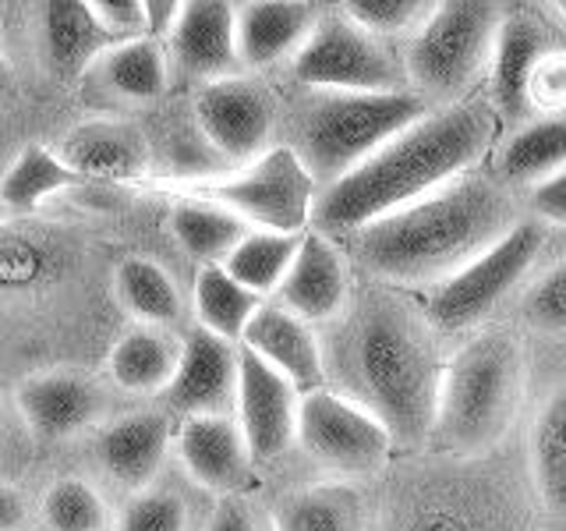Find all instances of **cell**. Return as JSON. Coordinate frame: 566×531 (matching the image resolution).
<instances>
[{
    "label": "cell",
    "mask_w": 566,
    "mask_h": 531,
    "mask_svg": "<svg viewBox=\"0 0 566 531\" xmlns=\"http://www.w3.org/2000/svg\"><path fill=\"white\" fill-rule=\"evenodd\" d=\"M517 220V202L506 185L460 174L424 199L358 227L350 252L379 280L439 283L492 248Z\"/></svg>",
    "instance_id": "obj_1"
},
{
    "label": "cell",
    "mask_w": 566,
    "mask_h": 531,
    "mask_svg": "<svg viewBox=\"0 0 566 531\" xmlns=\"http://www.w3.org/2000/svg\"><path fill=\"white\" fill-rule=\"evenodd\" d=\"M297 389L259 362L252 351H238V429L252 460H276L297 439Z\"/></svg>",
    "instance_id": "obj_12"
},
{
    "label": "cell",
    "mask_w": 566,
    "mask_h": 531,
    "mask_svg": "<svg viewBox=\"0 0 566 531\" xmlns=\"http://www.w3.org/2000/svg\"><path fill=\"white\" fill-rule=\"evenodd\" d=\"M542 223L517 220L506 235L485 248L482 256L471 259L464 270L439 280L429 298V326L439 333H464L478 326L482 319L500 305V301L517 288L531 273V266L542 256Z\"/></svg>",
    "instance_id": "obj_7"
},
{
    "label": "cell",
    "mask_w": 566,
    "mask_h": 531,
    "mask_svg": "<svg viewBox=\"0 0 566 531\" xmlns=\"http://www.w3.org/2000/svg\"><path fill=\"white\" fill-rule=\"evenodd\" d=\"M531 475L542 503L566 521V383L545 397L531 425Z\"/></svg>",
    "instance_id": "obj_25"
},
{
    "label": "cell",
    "mask_w": 566,
    "mask_h": 531,
    "mask_svg": "<svg viewBox=\"0 0 566 531\" xmlns=\"http://www.w3.org/2000/svg\"><path fill=\"white\" fill-rule=\"evenodd\" d=\"M177 11H181V4H170V0H149L146 4V29L156 35V32H170L174 29V18H177Z\"/></svg>",
    "instance_id": "obj_44"
},
{
    "label": "cell",
    "mask_w": 566,
    "mask_h": 531,
    "mask_svg": "<svg viewBox=\"0 0 566 531\" xmlns=\"http://www.w3.org/2000/svg\"><path fill=\"white\" fill-rule=\"evenodd\" d=\"M280 309L301 323H329L347 305V262L326 235H301L297 256L280 283Z\"/></svg>",
    "instance_id": "obj_15"
},
{
    "label": "cell",
    "mask_w": 566,
    "mask_h": 531,
    "mask_svg": "<svg viewBox=\"0 0 566 531\" xmlns=\"http://www.w3.org/2000/svg\"><path fill=\"white\" fill-rule=\"evenodd\" d=\"M259 305L262 301L248 294L223 266H202L195 277V315H199L206 333L220 336L227 344L244 333Z\"/></svg>",
    "instance_id": "obj_31"
},
{
    "label": "cell",
    "mask_w": 566,
    "mask_h": 531,
    "mask_svg": "<svg viewBox=\"0 0 566 531\" xmlns=\"http://www.w3.org/2000/svg\"><path fill=\"white\" fill-rule=\"evenodd\" d=\"M170 235L191 259L202 266H223V259L248 238V223L217 202L188 199L177 202L170 212Z\"/></svg>",
    "instance_id": "obj_26"
},
{
    "label": "cell",
    "mask_w": 566,
    "mask_h": 531,
    "mask_svg": "<svg viewBox=\"0 0 566 531\" xmlns=\"http://www.w3.org/2000/svg\"><path fill=\"white\" fill-rule=\"evenodd\" d=\"M111 46L114 40L99 29L88 0H50L43 4V58L53 79L75 82Z\"/></svg>",
    "instance_id": "obj_20"
},
{
    "label": "cell",
    "mask_w": 566,
    "mask_h": 531,
    "mask_svg": "<svg viewBox=\"0 0 566 531\" xmlns=\"http://www.w3.org/2000/svg\"><path fill=\"white\" fill-rule=\"evenodd\" d=\"M103 394L82 372H40L18 386V412L29 433L43 442H57L82 433L99 415Z\"/></svg>",
    "instance_id": "obj_18"
},
{
    "label": "cell",
    "mask_w": 566,
    "mask_h": 531,
    "mask_svg": "<svg viewBox=\"0 0 566 531\" xmlns=\"http://www.w3.org/2000/svg\"><path fill=\"white\" fill-rule=\"evenodd\" d=\"M114 291L124 312H132L138 323L170 326L181 315V291H177L174 277L156 259H124L114 273Z\"/></svg>",
    "instance_id": "obj_28"
},
{
    "label": "cell",
    "mask_w": 566,
    "mask_h": 531,
    "mask_svg": "<svg viewBox=\"0 0 566 531\" xmlns=\"http://www.w3.org/2000/svg\"><path fill=\"white\" fill-rule=\"evenodd\" d=\"M318 14L312 4L297 0H252L234 8V40L241 67H265L301 50L315 29Z\"/></svg>",
    "instance_id": "obj_19"
},
{
    "label": "cell",
    "mask_w": 566,
    "mask_h": 531,
    "mask_svg": "<svg viewBox=\"0 0 566 531\" xmlns=\"http://www.w3.org/2000/svg\"><path fill=\"white\" fill-rule=\"evenodd\" d=\"M43 521L50 531H103L106 503L82 478H61L43 492Z\"/></svg>",
    "instance_id": "obj_35"
},
{
    "label": "cell",
    "mask_w": 566,
    "mask_h": 531,
    "mask_svg": "<svg viewBox=\"0 0 566 531\" xmlns=\"http://www.w3.org/2000/svg\"><path fill=\"white\" fill-rule=\"evenodd\" d=\"M195 124L217 153L238 164H252L270 146L273 103L255 82L241 75L206 82L195 100Z\"/></svg>",
    "instance_id": "obj_11"
},
{
    "label": "cell",
    "mask_w": 566,
    "mask_h": 531,
    "mask_svg": "<svg viewBox=\"0 0 566 531\" xmlns=\"http://www.w3.org/2000/svg\"><path fill=\"white\" fill-rule=\"evenodd\" d=\"M61 159L75 170L82 181L99 177V181H128L146 164V146L142 138L117 121H88L78 124L64 138Z\"/></svg>",
    "instance_id": "obj_21"
},
{
    "label": "cell",
    "mask_w": 566,
    "mask_h": 531,
    "mask_svg": "<svg viewBox=\"0 0 566 531\" xmlns=\"http://www.w3.org/2000/svg\"><path fill=\"white\" fill-rule=\"evenodd\" d=\"M556 11H559V14L566 18V0H563V4H556Z\"/></svg>",
    "instance_id": "obj_46"
},
{
    "label": "cell",
    "mask_w": 566,
    "mask_h": 531,
    "mask_svg": "<svg viewBox=\"0 0 566 531\" xmlns=\"http://www.w3.org/2000/svg\"><path fill=\"white\" fill-rule=\"evenodd\" d=\"M527 111H566V46H545L527 79Z\"/></svg>",
    "instance_id": "obj_38"
},
{
    "label": "cell",
    "mask_w": 566,
    "mask_h": 531,
    "mask_svg": "<svg viewBox=\"0 0 566 531\" xmlns=\"http://www.w3.org/2000/svg\"><path fill=\"white\" fill-rule=\"evenodd\" d=\"M344 397L376 415L394 442L429 439L442 362L424 319L397 298H371L336 344Z\"/></svg>",
    "instance_id": "obj_3"
},
{
    "label": "cell",
    "mask_w": 566,
    "mask_h": 531,
    "mask_svg": "<svg viewBox=\"0 0 566 531\" xmlns=\"http://www.w3.org/2000/svg\"><path fill=\"white\" fill-rule=\"evenodd\" d=\"M199 199L217 202L248 227L255 223L270 235H301L312 220L315 181L291 146H273L244 164V170L199 185Z\"/></svg>",
    "instance_id": "obj_8"
},
{
    "label": "cell",
    "mask_w": 566,
    "mask_h": 531,
    "mask_svg": "<svg viewBox=\"0 0 566 531\" xmlns=\"http://www.w3.org/2000/svg\"><path fill=\"white\" fill-rule=\"evenodd\" d=\"M545 35L531 14H506L500 32H495L492 61H489V85L492 100L506 117L527 114V79L531 67L542 58Z\"/></svg>",
    "instance_id": "obj_22"
},
{
    "label": "cell",
    "mask_w": 566,
    "mask_h": 531,
    "mask_svg": "<svg viewBox=\"0 0 566 531\" xmlns=\"http://www.w3.org/2000/svg\"><path fill=\"white\" fill-rule=\"evenodd\" d=\"M429 114L415 93H323L297 121V159L315 185H336L389 138Z\"/></svg>",
    "instance_id": "obj_5"
},
{
    "label": "cell",
    "mask_w": 566,
    "mask_h": 531,
    "mask_svg": "<svg viewBox=\"0 0 566 531\" xmlns=\"http://www.w3.org/2000/svg\"><path fill=\"white\" fill-rule=\"evenodd\" d=\"M436 4H424V0H347L344 14L354 25L365 29L368 35H397V32H418L424 25V18L432 14Z\"/></svg>",
    "instance_id": "obj_37"
},
{
    "label": "cell",
    "mask_w": 566,
    "mask_h": 531,
    "mask_svg": "<svg viewBox=\"0 0 566 531\" xmlns=\"http://www.w3.org/2000/svg\"><path fill=\"white\" fill-rule=\"evenodd\" d=\"M301 235H270V230H248V238L223 259V270L234 277L248 294H270L287 277L297 256Z\"/></svg>",
    "instance_id": "obj_32"
},
{
    "label": "cell",
    "mask_w": 566,
    "mask_h": 531,
    "mask_svg": "<svg viewBox=\"0 0 566 531\" xmlns=\"http://www.w3.org/2000/svg\"><path fill=\"white\" fill-rule=\"evenodd\" d=\"M297 439L312 460L340 475L379 471L394 450V436L376 415L326 386L297 400Z\"/></svg>",
    "instance_id": "obj_10"
},
{
    "label": "cell",
    "mask_w": 566,
    "mask_h": 531,
    "mask_svg": "<svg viewBox=\"0 0 566 531\" xmlns=\"http://www.w3.org/2000/svg\"><path fill=\"white\" fill-rule=\"evenodd\" d=\"M111 379L132 394H156L167 389L177 368V351L167 336L156 330H132L124 333L111 351Z\"/></svg>",
    "instance_id": "obj_30"
},
{
    "label": "cell",
    "mask_w": 566,
    "mask_h": 531,
    "mask_svg": "<svg viewBox=\"0 0 566 531\" xmlns=\"http://www.w3.org/2000/svg\"><path fill=\"white\" fill-rule=\"evenodd\" d=\"M531 212H535V220L566 223V167L531 188Z\"/></svg>",
    "instance_id": "obj_41"
},
{
    "label": "cell",
    "mask_w": 566,
    "mask_h": 531,
    "mask_svg": "<svg viewBox=\"0 0 566 531\" xmlns=\"http://www.w3.org/2000/svg\"><path fill=\"white\" fill-rule=\"evenodd\" d=\"M96 71L103 75L111 93H117L120 100H132V103H149L167 88V61L153 35L114 43L96 61Z\"/></svg>",
    "instance_id": "obj_29"
},
{
    "label": "cell",
    "mask_w": 566,
    "mask_h": 531,
    "mask_svg": "<svg viewBox=\"0 0 566 531\" xmlns=\"http://www.w3.org/2000/svg\"><path fill=\"white\" fill-rule=\"evenodd\" d=\"M75 185H82V177L64 164L61 153L32 142V146L18 153V159L4 174V181H0V206L8 212H32L46 199H53V195Z\"/></svg>",
    "instance_id": "obj_27"
},
{
    "label": "cell",
    "mask_w": 566,
    "mask_h": 531,
    "mask_svg": "<svg viewBox=\"0 0 566 531\" xmlns=\"http://www.w3.org/2000/svg\"><path fill=\"white\" fill-rule=\"evenodd\" d=\"M14 88V75H11V64H8V58L0 53V96L4 93H11Z\"/></svg>",
    "instance_id": "obj_45"
},
{
    "label": "cell",
    "mask_w": 566,
    "mask_h": 531,
    "mask_svg": "<svg viewBox=\"0 0 566 531\" xmlns=\"http://www.w3.org/2000/svg\"><path fill=\"white\" fill-rule=\"evenodd\" d=\"M524 397V354L510 333H482L442 365L429 439L450 454H485Z\"/></svg>",
    "instance_id": "obj_4"
},
{
    "label": "cell",
    "mask_w": 566,
    "mask_h": 531,
    "mask_svg": "<svg viewBox=\"0 0 566 531\" xmlns=\"http://www.w3.org/2000/svg\"><path fill=\"white\" fill-rule=\"evenodd\" d=\"M170 50L188 75L209 82L234 79L241 71L234 4H227V0H188V4H181L170 29Z\"/></svg>",
    "instance_id": "obj_17"
},
{
    "label": "cell",
    "mask_w": 566,
    "mask_h": 531,
    "mask_svg": "<svg viewBox=\"0 0 566 531\" xmlns=\"http://www.w3.org/2000/svg\"><path fill=\"white\" fill-rule=\"evenodd\" d=\"M181 460L188 475L209 492L238 496L252 486V454L244 447V436L230 415H195L185 418L181 436Z\"/></svg>",
    "instance_id": "obj_16"
},
{
    "label": "cell",
    "mask_w": 566,
    "mask_h": 531,
    "mask_svg": "<svg viewBox=\"0 0 566 531\" xmlns=\"http://www.w3.org/2000/svg\"><path fill=\"white\" fill-rule=\"evenodd\" d=\"M170 425L164 415H132L114 421L99 439V460L120 486L142 489L164 465Z\"/></svg>",
    "instance_id": "obj_23"
},
{
    "label": "cell",
    "mask_w": 566,
    "mask_h": 531,
    "mask_svg": "<svg viewBox=\"0 0 566 531\" xmlns=\"http://www.w3.org/2000/svg\"><path fill=\"white\" fill-rule=\"evenodd\" d=\"M294 75L318 93H403V75L394 53L347 14L318 18L308 40L294 53Z\"/></svg>",
    "instance_id": "obj_9"
},
{
    "label": "cell",
    "mask_w": 566,
    "mask_h": 531,
    "mask_svg": "<svg viewBox=\"0 0 566 531\" xmlns=\"http://www.w3.org/2000/svg\"><path fill=\"white\" fill-rule=\"evenodd\" d=\"M503 18V8L489 0L436 4L407 46V79L415 85V96L424 103L442 100L447 106L464 96L489 71Z\"/></svg>",
    "instance_id": "obj_6"
},
{
    "label": "cell",
    "mask_w": 566,
    "mask_h": 531,
    "mask_svg": "<svg viewBox=\"0 0 566 531\" xmlns=\"http://www.w3.org/2000/svg\"><path fill=\"white\" fill-rule=\"evenodd\" d=\"M0 425H4V412H0Z\"/></svg>",
    "instance_id": "obj_47"
},
{
    "label": "cell",
    "mask_w": 566,
    "mask_h": 531,
    "mask_svg": "<svg viewBox=\"0 0 566 531\" xmlns=\"http://www.w3.org/2000/svg\"><path fill=\"white\" fill-rule=\"evenodd\" d=\"M206 531H255V524H252V513H248L244 503H238V500H223L217 510H212V518H209Z\"/></svg>",
    "instance_id": "obj_42"
},
{
    "label": "cell",
    "mask_w": 566,
    "mask_h": 531,
    "mask_svg": "<svg viewBox=\"0 0 566 531\" xmlns=\"http://www.w3.org/2000/svg\"><path fill=\"white\" fill-rule=\"evenodd\" d=\"M566 167V117H538L517 128L495 159V181L535 188Z\"/></svg>",
    "instance_id": "obj_24"
},
{
    "label": "cell",
    "mask_w": 566,
    "mask_h": 531,
    "mask_svg": "<svg viewBox=\"0 0 566 531\" xmlns=\"http://www.w3.org/2000/svg\"><path fill=\"white\" fill-rule=\"evenodd\" d=\"M88 8L114 43L138 40L146 32V4L142 0H88Z\"/></svg>",
    "instance_id": "obj_40"
},
{
    "label": "cell",
    "mask_w": 566,
    "mask_h": 531,
    "mask_svg": "<svg viewBox=\"0 0 566 531\" xmlns=\"http://www.w3.org/2000/svg\"><path fill=\"white\" fill-rule=\"evenodd\" d=\"M241 341L244 351H252L259 362H265L276 376L287 379L297 389V397L326 386V354L308 323H301L287 309L259 305L252 323L244 326Z\"/></svg>",
    "instance_id": "obj_14"
},
{
    "label": "cell",
    "mask_w": 566,
    "mask_h": 531,
    "mask_svg": "<svg viewBox=\"0 0 566 531\" xmlns=\"http://www.w3.org/2000/svg\"><path fill=\"white\" fill-rule=\"evenodd\" d=\"M521 315L531 330L545 336H566V259L531 283L521 298Z\"/></svg>",
    "instance_id": "obj_36"
},
{
    "label": "cell",
    "mask_w": 566,
    "mask_h": 531,
    "mask_svg": "<svg viewBox=\"0 0 566 531\" xmlns=\"http://www.w3.org/2000/svg\"><path fill=\"white\" fill-rule=\"evenodd\" d=\"M25 524V503L11 486H0V531H18Z\"/></svg>",
    "instance_id": "obj_43"
},
{
    "label": "cell",
    "mask_w": 566,
    "mask_h": 531,
    "mask_svg": "<svg viewBox=\"0 0 566 531\" xmlns=\"http://www.w3.org/2000/svg\"><path fill=\"white\" fill-rule=\"evenodd\" d=\"M64 273V248L29 230H0V291H32Z\"/></svg>",
    "instance_id": "obj_33"
},
{
    "label": "cell",
    "mask_w": 566,
    "mask_h": 531,
    "mask_svg": "<svg viewBox=\"0 0 566 531\" xmlns=\"http://www.w3.org/2000/svg\"><path fill=\"white\" fill-rule=\"evenodd\" d=\"M188 507L170 492H146L124 507L117 531H185Z\"/></svg>",
    "instance_id": "obj_39"
},
{
    "label": "cell",
    "mask_w": 566,
    "mask_h": 531,
    "mask_svg": "<svg viewBox=\"0 0 566 531\" xmlns=\"http://www.w3.org/2000/svg\"><path fill=\"white\" fill-rule=\"evenodd\" d=\"M492 142L482 106L450 103L429 111L411 128L389 138L361 167L315 195L312 220L318 235H354L358 227L411 206L453 177L468 174Z\"/></svg>",
    "instance_id": "obj_2"
},
{
    "label": "cell",
    "mask_w": 566,
    "mask_h": 531,
    "mask_svg": "<svg viewBox=\"0 0 566 531\" xmlns=\"http://www.w3.org/2000/svg\"><path fill=\"white\" fill-rule=\"evenodd\" d=\"M276 531H358V500L344 486L294 492L276 510Z\"/></svg>",
    "instance_id": "obj_34"
},
{
    "label": "cell",
    "mask_w": 566,
    "mask_h": 531,
    "mask_svg": "<svg viewBox=\"0 0 566 531\" xmlns=\"http://www.w3.org/2000/svg\"><path fill=\"white\" fill-rule=\"evenodd\" d=\"M238 394V351L220 336L195 330L188 344L177 351V368L167 386V404L174 412L227 415Z\"/></svg>",
    "instance_id": "obj_13"
}]
</instances>
